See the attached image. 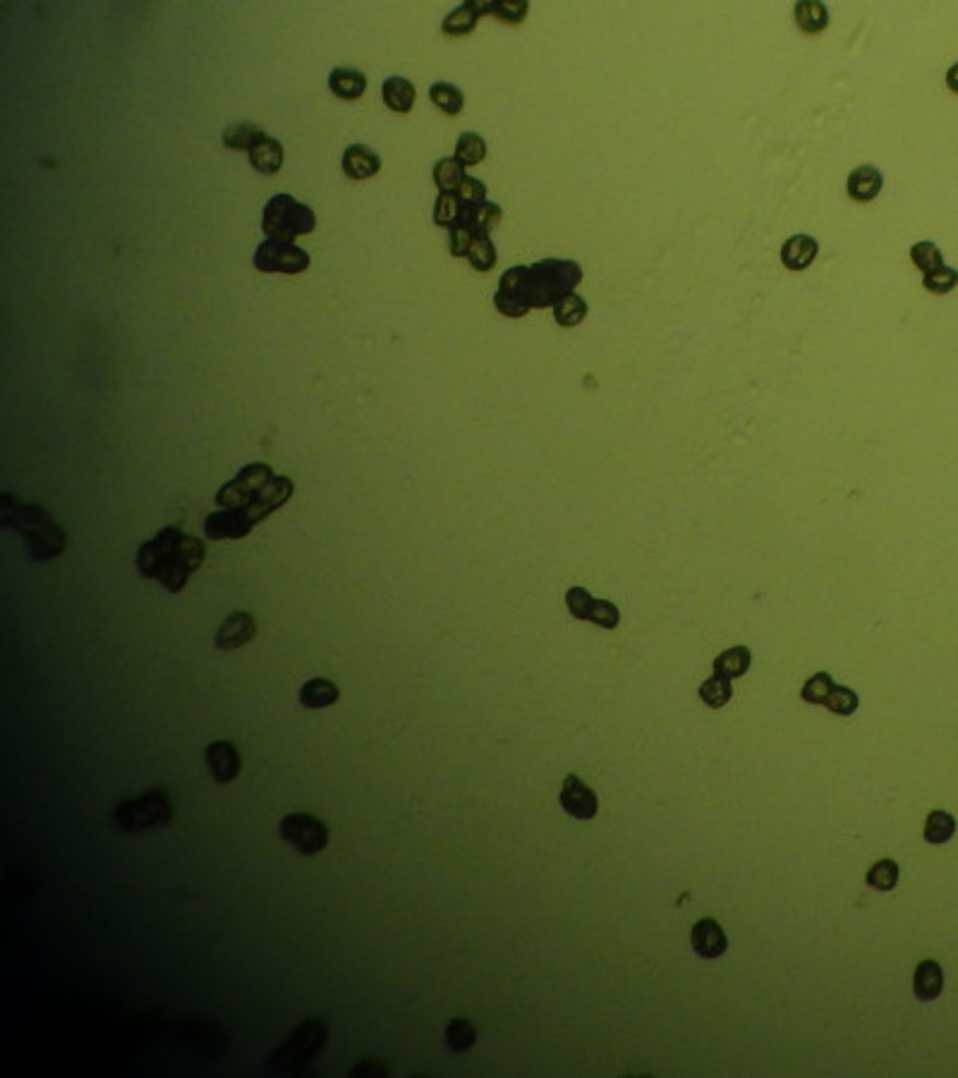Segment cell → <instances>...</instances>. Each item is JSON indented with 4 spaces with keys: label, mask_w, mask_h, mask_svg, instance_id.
I'll use <instances>...</instances> for the list:
<instances>
[{
    "label": "cell",
    "mask_w": 958,
    "mask_h": 1078,
    "mask_svg": "<svg viewBox=\"0 0 958 1078\" xmlns=\"http://www.w3.org/2000/svg\"><path fill=\"white\" fill-rule=\"evenodd\" d=\"M731 695H734L731 679L721 676V673H714L712 679H707L705 683L699 686V697H702V702H705L707 707L712 709L724 707V705L731 700Z\"/></svg>",
    "instance_id": "cell-34"
},
{
    "label": "cell",
    "mask_w": 958,
    "mask_h": 1078,
    "mask_svg": "<svg viewBox=\"0 0 958 1078\" xmlns=\"http://www.w3.org/2000/svg\"><path fill=\"white\" fill-rule=\"evenodd\" d=\"M338 686L326 679H312L300 688V702L307 709H321L331 707L333 702L338 700Z\"/></svg>",
    "instance_id": "cell-25"
},
{
    "label": "cell",
    "mask_w": 958,
    "mask_h": 1078,
    "mask_svg": "<svg viewBox=\"0 0 958 1078\" xmlns=\"http://www.w3.org/2000/svg\"><path fill=\"white\" fill-rule=\"evenodd\" d=\"M468 259L477 271H491L497 267V247H494L489 235L487 238H475V242L470 247Z\"/></svg>",
    "instance_id": "cell-39"
},
{
    "label": "cell",
    "mask_w": 958,
    "mask_h": 1078,
    "mask_svg": "<svg viewBox=\"0 0 958 1078\" xmlns=\"http://www.w3.org/2000/svg\"><path fill=\"white\" fill-rule=\"evenodd\" d=\"M281 837L303 855H317L329 846V827L307 812H290L281 819Z\"/></svg>",
    "instance_id": "cell-8"
},
{
    "label": "cell",
    "mask_w": 958,
    "mask_h": 1078,
    "mask_svg": "<svg viewBox=\"0 0 958 1078\" xmlns=\"http://www.w3.org/2000/svg\"><path fill=\"white\" fill-rule=\"evenodd\" d=\"M444 1040L453 1055H462L477 1042V1030L468 1019H451L444 1030Z\"/></svg>",
    "instance_id": "cell-30"
},
{
    "label": "cell",
    "mask_w": 958,
    "mask_h": 1078,
    "mask_svg": "<svg viewBox=\"0 0 958 1078\" xmlns=\"http://www.w3.org/2000/svg\"><path fill=\"white\" fill-rule=\"evenodd\" d=\"M329 1042V1023L324 1019H307L293 1030L288 1040L268 1056V1066L281 1071H303Z\"/></svg>",
    "instance_id": "cell-4"
},
{
    "label": "cell",
    "mask_w": 958,
    "mask_h": 1078,
    "mask_svg": "<svg viewBox=\"0 0 958 1078\" xmlns=\"http://www.w3.org/2000/svg\"><path fill=\"white\" fill-rule=\"evenodd\" d=\"M274 479V470L267 463H250L216 492V504L224 508H247Z\"/></svg>",
    "instance_id": "cell-6"
},
{
    "label": "cell",
    "mask_w": 958,
    "mask_h": 1078,
    "mask_svg": "<svg viewBox=\"0 0 958 1078\" xmlns=\"http://www.w3.org/2000/svg\"><path fill=\"white\" fill-rule=\"evenodd\" d=\"M584 317H587V302H584L580 295H576V293H570V295H566L563 300H558V302L554 304L556 324L563 326V329L577 326Z\"/></svg>",
    "instance_id": "cell-33"
},
{
    "label": "cell",
    "mask_w": 958,
    "mask_h": 1078,
    "mask_svg": "<svg viewBox=\"0 0 958 1078\" xmlns=\"http://www.w3.org/2000/svg\"><path fill=\"white\" fill-rule=\"evenodd\" d=\"M312 264L310 254L304 252L303 247H297L295 242H283V240H264L257 252H254V267L259 268L261 274H303Z\"/></svg>",
    "instance_id": "cell-7"
},
{
    "label": "cell",
    "mask_w": 958,
    "mask_h": 1078,
    "mask_svg": "<svg viewBox=\"0 0 958 1078\" xmlns=\"http://www.w3.org/2000/svg\"><path fill=\"white\" fill-rule=\"evenodd\" d=\"M910 259H913V264L920 268L922 274H932V271L944 267V257L942 252H939V247H936L935 242H929V240L915 242V245L910 247Z\"/></svg>",
    "instance_id": "cell-37"
},
{
    "label": "cell",
    "mask_w": 958,
    "mask_h": 1078,
    "mask_svg": "<svg viewBox=\"0 0 958 1078\" xmlns=\"http://www.w3.org/2000/svg\"><path fill=\"white\" fill-rule=\"evenodd\" d=\"M882 185H884V175L879 173L877 168L857 166L848 175L846 189H848L850 199H856V202H872L882 192Z\"/></svg>",
    "instance_id": "cell-19"
},
{
    "label": "cell",
    "mask_w": 958,
    "mask_h": 1078,
    "mask_svg": "<svg viewBox=\"0 0 958 1078\" xmlns=\"http://www.w3.org/2000/svg\"><path fill=\"white\" fill-rule=\"evenodd\" d=\"M824 707H827L829 712H834V714L850 716L857 709V695L853 693L850 688L836 686L834 683L831 690H829V697L824 700Z\"/></svg>",
    "instance_id": "cell-40"
},
{
    "label": "cell",
    "mask_w": 958,
    "mask_h": 1078,
    "mask_svg": "<svg viewBox=\"0 0 958 1078\" xmlns=\"http://www.w3.org/2000/svg\"><path fill=\"white\" fill-rule=\"evenodd\" d=\"M382 96L383 103H386L391 110H396V113H410L412 106H415L417 92H415V84H412L410 80L393 74L389 80H383Z\"/></svg>",
    "instance_id": "cell-24"
},
{
    "label": "cell",
    "mask_w": 958,
    "mask_h": 1078,
    "mask_svg": "<svg viewBox=\"0 0 958 1078\" xmlns=\"http://www.w3.org/2000/svg\"><path fill=\"white\" fill-rule=\"evenodd\" d=\"M750 662H752V654H750L748 647L738 644V647L721 652L719 657L714 659V673H721V676H726L731 680L741 679L743 673L750 669Z\"/></svg>",
    "instance_id": "cell-26"
},
{
    "label": "cell",
    "mask_w": 958,
    "mask_h": 1078,
    "mask_svg": "<svg viewBox=\"0 0 958 1078\" xmlns=\"http://www.w3.org/2000/svg\"><path fill=\"white\" fill-rule=\"evenodd\" d=\"M314 228H317V216L312 206L297 202L293 195L271 197L264 206L261 231L267 232V240L293 242L300 235H310Z\"/></svg>",
    "instance_id": "cell-3"
},
{
    "label": "cell",
    "mask_w": 958,
    "mask_h": 1078,
    "mask_svg": "<svg viewBox=\"0 0 958 1078\" xmlns=\"http://www.w3.org/2000/svg\"><path fill=\"white\" fill-rule=\"evenodd\" d=\"M429 99L446 116H458L465 106V94L451 82H434L429 87Z\"/></svg>",
    "instance_id": "cell-29"
},
{
    "label": "cell",
    "mask_w": 958,
    "mask_h": 1078,
    "mask_svg": "<svg viewBox=\"0 0 958 1078\" xmlns=\"http://www.w3.org/2000/svg\"><path fill=\"white\" fill-rule=\"evenodd\" d=\"M954 834H956V819H954V815H949V812L944 811L929 812L927 822H925V841L939 846V844H946Z\"/></svg>",
    "instance_id": "cell-32"
},
{
    "label": "cell",
    "mask_w": 958,
    "mask_h": 1078,
    "mask_svg": "<svg viewBox=\"0 0 958 1078\" xmlns=\"http://www.w3.org/2000/svg\"><path fill=\"white\" fill-rule=\"evenodd\" d=\"M561 808L577 819H592L597 815V796L587 784L576 775L566 776L561 786Z\"/></svg>",
    "instance_id": "cell-11"
},
{
    "label": "cell",
    "mask_w": 958,
    "mask_h": 1078,
    "mask_svg": "<svg viewBox=\"0 0 958 1078\" xmlns=\"http://www.w3.org/2000/svg\"><path fill=\"white\" fill-rule=\"evenodd\" d=\"M173 818V801L168 798V791L161 786H154L135 801H123L113 812L116 825L125 832H146L156 827H168Z\"/></svg>",
    "instance_id": "cell-5"
},
{
    "label": "cell",
    "mask_w": 958,
    "mask_h": 1078,
    "mask_svg": "<svg viewBox=\"0 0 958 1078\" xmlns=\"http://www.w3.org/2000/svg\"><path fill=\"white\" fill-rule=\"evenodd\" d=\"M0 499H3L0 522L27 537L34 561H51L66 551V532L44 508L37 504H15L10 496H0Z\"/></svg>",
    "instance_id": "cell-1"
},
{
    "label": "cell",
    "mask_w": 958,
    "mask_h": 1078,
    "mask_svg": "<svg viewBox=\"0 0 958 1078\" xmlns=\"http://www.w3.org/2000/svg\"><path fill=\"white\" fill-rule=\"evenodd\" d=\"M250 163L257 173L276 175L283 166V145L274 137H264L259 145L250 149Z\"/></svg>",
    "instance_id": "cell-23"
},
{
    "label": "cell",
    "mask_w": 958,
    "mask_h": 1078,
    "mask_svg": "<svg viewBox=\"0 0 958 1078\" xmlns=\"http://www.w3.org/2000/svg\"><path fill=\"white\" fill-rule=\"evenodd\" d=\"M472 242H475V232L462 221L448 228V250H451L453 257H468Z\"/></svg>",
    "instance_id": "cell-43"
},
{
    "label": "cell",
    "mask_w": 958,
    "mask_h": 1078,
    "mask_svg": "<svg viewBox=\"0 0 958 1078\" xmlns=\"http://www.w3.org/2000/svg\"><path fill=\"white\" fill-rule=\"evenodd\" d=\"M343 171L350 180H367L382 171V159L372 146L353 145L343 153Z\"/></svg>",
    "instance_id": "cell-16"
},
{
    "label": "cell",
    "mask_w": 958,
    "mask_h": 1078,
    "mask_svg": "<svg viewBox=\"0 0 958 1078\" xmlns=\"http://www.w3.org/2000/svg\"><path fill=\"white\" fill-rule=\"evenodd\" d=\"M899 882V865L893 861H877L867 870V884L877 891H892Z\"/></svg>",
    "instance_id": "cell-38"
},
{
    "label": "cell",
    "mask_w": 958,
    "mask_h": 1078,
    "mask_svg": "<svg viewBox=\"0 0 958 1078\" xmlns=\"http://www.w3.org/2000/svg\"><path fill=\"white\" fill-rule=\"evenodd\" d=\"M566 604H568L570 614L576 616L577 621H590L594 600H592V594L584 587H570L566 592Z\"/></svg>",
    "instance_id": "cell-44"
},
{
    "label": "cell",
    "mask_w": 958,
    "mask_h": 1078,
    "mask_svg": "<svg viewBox=\"0 0 958 1078\" xmlns=\"http://www.w3.org/2000/svg\"><path fill=\"white\" fill-rule=\"evenodd\" d=\"M501 216H504V211H501L498 204L484 202L479 204V206H465L461 221L472 228L475 238H487V235L497 228Z\"/></svg>",
    "instance_id": "cell-22"
},
{
    "label": "cell",
    "mask_w": 958,
    "mask_h": 1078,
    "mask_svg": "<svg viewBox=\"0 0 958 1078\" xmlns=\"http://www.w3.org/2000/svg\"><path fill=\"white\" fill-rule=\"evenodd\" d=\"M264 137H268L267 132L261 130L259 125L252 123H235L224 130V145L228 149H235V152H250Z\"/></svg>",
    "instance_id": "cell-27"
},
{
    "label": "cell",
    "mask_w": 958,
    "mask_h": 1078,
    "mask_svg": "<svg viewBox=\"0 0 958 1078\" xmlns=\"http://www.w3.org/2000/svg\"><path fill=\"white\" fill-rule=\"evenodd\" d=\"M583 281V268L568 259L537 261L525 271V297L530 310L554 307Z\"/></svg>",
    "instance_id": "cell-2"
},
{
    "label": "cell",
    "mask_w": 958,
    "mask_h": 1078,
    "mask_svg": "<svg viewBox=\"0 0 958 1078\" xmlns=\"http://www.w3.org/2000/svg\"><path fill=\"white\" fill-rule=\"evenodd\" d=\"M946 87L954 92V94H958V63L956 66L949 67V73H946Z\"/></svg>",
    "instance_id": "cell-49"
},
{
    "label": "cell",
    "mask_w": 958,
    "mask_h": 1078,
    "mask_svg": "<svg viewBox=\"0 0 958 1078\" xmlns=\"http://www.w3.org/2000/svg\"><path fill=\"white\" fill-rule=\"evenodd\" d=\"M484 156H487V142L477 132H462L458 145H455V159L468 168L482 163Z\"/></svg>",
    "instance_id": "cell-35"
},
{
    "label": "cell",
    "mask_w": 958,
    "mask_h": 1078,
    "mask_svg": "<svg viewBox=\"0 0 958 1078\" xmlns=\"http://www.w3.org/2000/svg\"><path fill=\"white\" fill-rule=\"evenodd\" d=\"M254 522L250 521L245 508H224L218 513L207 515L204 521V535L221 542V539H242L252 532Z\"/></svg>",
    "instance_id": "cell-10"
},
{
    "label": "cell",
    "mask_w": 958,
    "mask_h": 1078,
    "mask_svg": "<svg viewBox=\"0 0 958 1078\" xmlns=\"http://www.w3.org/2000/svg\"><path fill=\"white\" fill-rule=\"evenodd\" d=\"M690 944L695 949V954H699L702 959H719L728 947L726 934H724L721 925L714 918H702L695 923Z\"/></svg>",
    "instance_id": "cell-15"
},
{
    "label": "cell",
    "mask_w": 958,
    "mask_h": 1078,
    "mask_svg": "<svg viewBox=\"0 0 958 1078\" xmlns=\"http://www.w3.org/2000/svg\"><path fill=\"white\" fill-rule=\"evenodd\" d=\"M590 621L597 623V626H602V628H606V630L616 628V626H619V621H620L619 607H616V604H611V601H606V600H594V607H592Z\"/></svg>",
    "instance_id": "cell-46"
},
{
    "label": "cell",
    "mask_w": 958,
    "mask_h": 1078,
    "mask_svg": "<svg viewBox=\"0 0 958 1078\" xmlns=\"http://www.w3.org/2000/svg\"><path fill=\"white\" fill-rule=\"evenodd\" d=\"M458 197H461L462 206H479V204L487 202V185L468 175L461 188H458Z\"/></svg>",
    "instance_id": "cell-47"
},
{
    "label": "cell",
    "mask_w": 958,
    "mask_h": 1078,
    "mask_svg": "<svg viewBox=\"0 0 958 1078\" xmlns=\"http://www.w3.org/2000/svg\"><path fill=\"white\" fill-rule=\"evenodd\" d=\"M944 990V970L942 966L932 959L918 963L913 976V992L920 1002H932L942 995Z\"/></svg>",
    "instance_id": "cell-20"
},
{
    "label": "cell",
    "mask_w": 958,
    "mask_h": 1078,
    "mask_svg": "<svg viewBox=\"0 0 958 1078\" xmlns=\"http://www.w3.org/2000/svg\"><path fill=\"white\" fill-rule=\"evenodd\" d=\"M207 765L218 784H228L240 775L242 760H240L238 748L233 746L231 741H216L207 748Z\"/></svg>",
    "instance_id": "cell-14"
},
{
    "label": "cell",
    "mask_w": 958,
    "mask_h": 1078,
    "mask_svg": "<svg viewBox=\"0 0 958 1078\" xmlns=\"http://www.w3.org/2000/svg\"><path fill=\"white\" fill-rule=\"evenodd\" d=\"M482 15H491V3H475V0H470V3L461 5V8H455L453 13L444 20L441 31L448 34V37H465L470 31H475L477 22H479V17Z\"/></svg>",
    "instance_id": "cell-17"
},
{
    "label": "cell",
    "mask_w": 958,
    "mask_h": 1078,
    "mask_svg": "<svg viewBox=\"0 0 958 1078\" xmlns=\"http://www.w3.org/2000/svg\"><path fill=\"white\" fill-rule=\"evenodd\" d=\"M434 182H436V188L441 189V192H458V188L462 185V180L468 178L465 175V166H462L461 161L455 159H441L434 163Z\"/></svg>",
    "instance_id": "cell-31"
},
{
    "label": "cell",
    "mask_w": 958,
    "mask_h": 1078,
    "mask_svg": "<svg viewBox=\"0 0 958 1078\" xmlns=\"http://www.w3.org/2000/svg\"><path fill=\"white\" fill-rule=\"evenodd\" d=\"M922 285H925L929 293H935V295H946V293H951V290L958 285V271L944 264L942 268H936L932 274L922 276Z\"/></svg>",
    "instance_id": "cell-41"
},
{
    "label": "cell",
    "mask_w": 958,
    "mask_h": 1078,
    "mask_svg": "<svg viewBox=\"0 0 958 1078\" xmlns=\"http://www.w3.org/2000/svg\"><path fill=\"white\" fill-rule=\"evenodd\" d=\"M817 252H820L817 240L810 238V235H793L781 247V261L791 271H805L817 259Z\"/></svg>",
    "instance_id": "cell-18"
},
{
    "label": "cell",
    "mask_w": 958,
    "mask_h": 1078,
    "mask_svg": "<svg viewBox=\"0 0 958 1078\" xmlns=\"http://www.w3.org/2000/svg\"><path fill=\"white\" fill-rule=\"evenodd\" d=\"M329 87H331V92L338 96V99L357 101V99L365 96L367 77H365V73H360V70H355V67H336V70H331V74H329Z\"/></svg>",
    "instance_id": "cell-21"
},
{
    "label": "cell",
    "mask_w": 958,
    "mask_h": 1078,
    "mask_svg": "<svg viewBox=\"0 0 958 1078\" xmlns=\"http://www.w3.org/2000/svg\"><path fill=\"white\" fill-rule=\"evenodd\" d=\"M362 1074H365V1076H386L389 1069H386V1064L382 1062H362L350 1071V1076H362Z\"/></svg>",
    "instance_id": "cell-48"
},
{
    "label": "cell",
    "mask_w": 958,
    "mask_h": 1078,
    "mask_svg": "<svg viewBox=\"0 0 958 1078\" xmlns=\"http://www.w3.org/2000/svg\"><path fill=\"white\" fill-rule=\"evenodd\" d=\"M795 22L807 34H817V31L827 30L829 24V10L824 3L817 0H803L795 5Z\"/></svg>",
    "instance_id": "cell-28"
},
{
    "label": "cell",
    "mask_w": 958,
    "mask_h": 1078,
    "mask_svg": "<svg viewBox=\"0 0 958 1078\" xmlns=\"http://www.w3.org/2000/svg\"><path fill=\"white\" fill-rule=\"evenodd\" d=\"M831 686H834V680H831V676L824 671L814 673L813 679L807 680L805 686H803V700L810 702V705H824V700L829 697V690H831Z\"/></svg>",
    "instance_id": "cell-42"
},
{
    "label": "cell",
    "mask_w": 958,
    "mask_h": 1078,
    "mask_svg": "<svg viewBox=\"0 0 958 1078\" xmlns=\"http://www.w3.org/2000/svg\"><path fill=\"white\" fill-rule=\"evenodd\" d=\"M257 635V623L254 616L247 611H233L224 621V626L216 633V647L224 652H233L242 647V644L252 643Z\"/></svg>",
    "instance_id": "cell-13"
},
{
    "label": "cell",
    "mask_w": 958,
    "mask_h": 1078,
    "mask_svg": "<svg viewBox=\"0 0 958 1078\" xmlns=\"http://www.w3.org/2000/svg\"><path fill=\"white\" fill-rule=\"evenodd\" d=\"M293 492H295V485H293V479L290 478H274L271 482H268V486L264 489V492L257 496V499L250 504V506L245 508L247 515H250V521L257 525V522H261L264 518H268L271 513H276L278 508H283L286 504L290 501V496H293Z\"/></svg>",
    "instance_id": "cell-12"
},
{
    "label": "cell",
    "mask_w": 958,
    "mask_h": 1078,
    "mask_svg": "<svg viewBox=\"0 0 958 1078\" xmlns=\"http://www.w3.org/2000/svg\"><path fill=\"white\" fill-rule=\"evenodd\" d=\"M462 209H465V206H462L458 192H441V195L436 197V204H434V223L451 228V225H455L461 221Z\"/></svg>",
    "instance_id": "cell-36"
},
{
    "label": "cell",
    "mask_w": 958,
    "mask_h": 1078,
    "mask_svg": "<svg viewBox=\"0 0 958 1078\" xmlns=\"http://www.w3.org/2000/svg\"><path fill=\"white\" fill-rule=\"evenodd\" d=\"M525 271L527 267H513L508 268V271L501 276V281H498L494 304H497V310L501 311L504 317L518 319L525 317L527 311H530V304H527L525 297Z\"/></svg>",
    "instance_id": "cell-9"
},
{
    "label": "cell",
    "mask_w": 958,
    "mask_h": 1078,
    "mask_svg": "<svg viewBox=\"0 0 958 1078\" xmlns=\"http://www.w3.org/2000/svg\"><path fill=\"white\" fill-rule=\"evenodd\" d=\"M527 10H530V5H527L525 0H504V3H491V15H497L498 20H504V22H508V24L523 22V20L527 17Z\"/></svg>",
    "instance_id": "cell-45"
}]
</instances>
